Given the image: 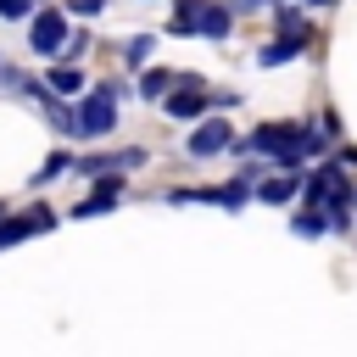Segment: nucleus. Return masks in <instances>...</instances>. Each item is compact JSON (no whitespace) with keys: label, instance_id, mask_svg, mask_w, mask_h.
I'll use <instances>...</instances> for the list:
<instances>
[{"label":"nucleus","instance_id":"obj_13","mask_svg":"<svg viewBox=\"0 0 357 357\" xmlns=\"http://www.w3.org/2000/svg\"><path fill=\"white\" fill-rule=\"evenodd\" d=\"M151 45H156V39H151V33H134V39H128V45H123V61H128V67H139V61H145V56H151Z\"/></svg>","mask_w":357,"mask_h":357},{"label":"nucleus","instance_id":"obj_14","mask_svg":"<svg viewBox=\"0 0 357 357\" xmlns=\"http://www.w3.org/2000/svg\"><path fill=\"white\" fill-rule=\"evenodd\" d=\"M139 95H145V100L167 95V73H162V67H156V73H145V78H139Z\"/></svg>","mask_w":357,"mask_h":357},{"label":"nucleus","instance_id":"obj_15","mask_svg":"<svg viewBox=\"0 0 357 357\" xmlns=\"http://www.w3.org/2000/svg\"><path fill=\"white\" fill-rule=\"evenodd\" d=\"M324 229H329L324 212H296V234H324Z\"/></svg>","mask_w":357,"mask_h":357},{"label":"nucleus","instance_id":"obj_16","mask_svg":"<svg viewBox=\"0 0 357 357\" xmlns=\"http://www.w3.org/2000/svg\"><path fill=\"white\" fill-rule=\"evenodd\" d=\"M84 50H89V33H67V45H61V56H67V61H78ZM67 61H61V67H67Z\"/></svg>","mask_w":357,"mask_h":357},{"label":"nucleus","instance_id":"obj_18","mask_svg":"<svg viewBox=\"0 0 357 357\" xmlns=\"http://www.w3.org/2000/svg\"><path fill=\"white\" fill-rule=\"evenodd\" d=\"M0 17H28V0H0Z\"/></svg>","mask_w":357,"mask_h":357},{"label":"nucleus","instance_id":"obj_4","mask_svg":"<svg viewBox=\"0 0 357 357\" xmlns=\"http://www.w3.org/2000/svg\"><path fill=\"white\" fill-rule=\"evenodd\" d=\"M229 145H234V128H229V123H218V117H212V123H201V128L190 134V156H218V151H229Z\"/></svg>","mask_w":357,"mask_h":357},{"label":"nucleus","instance_id":"obj_11","mask_svg":"<svg viewBox=\"0 0 357 357\" xmlns=\"http://www.w3.org/2000/svg\"><path fill=\"white\" fill-rule=\"evenodd\" d=\"M296 190H301V178H296V173H290V178H268V184H262V190H257V195H262V201H273V206H279V201H290V195H296Z\"/></svg>","mask_w":357,"mask_h":357},{"label":"nucleus","instance_id":"obj_21","mask_svg":"<svg viewBox=\"0 0 357 357\" xmlns=\"http://www.w3.org/2000/svg\"><path fill=\"white\" fill-rule=\"evenodd\" d=\"M312 6H329V0H312Z\"/></svg>","mask_w":357,"mask_h":357},{"label":"nucleus","instance_id":"obj_7","mask_svg":"<svg viewBox=\"0 0 357 357\" xmlns=\"http://www.w3.org/2000/svg\"><path fill=\"white\" fill-rule=\"evenodd\" d=\"M139 162H145L139 151H117V156H84L78 167L84 173H117V167H139Z\"/></svg>","mask_w":357,"mask_h":357},{"label":"nucleus","instance_id":"obj_12","mask_svg":"<svg viewBox=\"0 0 357 357\" xmlns=\"http://www.w3.org/2000/svg\"><path fill=\"white\" fill-rule=\"evenodd\" d=\"M195 22H201V0H178V11H173V33H195Z\"/></svg>","mask_w":357,"mask_h":357},{"label":"nucleus","instance_id":"obj_5","mask_svg":"<svg viewBox=\"0 0 357 357\" xmlns=\"http://www.w3.org/2000/svg\"><path fill=\"white\" fill-rule=\"evenodd\" d=\"M56 218L50 212H22V218H11L6 229H0V245H11V240H28V234H39V229H50Z\"/></svg>","mask_w":357,"mask_h":357},{"label":"nucleus","instance_id":"obj_8","mask_svg":"<svg viewBox=\"0 0 357 357\" xmlns=\"http://www.w3.org/2000/svg\"><path fill=\"white\" fill-rule=\"evenodd\" d=\"M301 50H307L301 39H273V45H262V50H257V61H262V67H279V61H296Z\"/></svg>","mask_w":357,"mask_h":357},{"label":"nucleus","instance_id":"obj_19","mask_svg":"<svg viewBox=\"0 0 357 357\" xmlns=\"http://www.w3.org/2000/svg\"><path fill=\"white\" fill-rule=\"evenodd\" d=\"M67 6H73V11H84V17H95V11H100V0H67Z\"/></svg>","mask_w":357,"mask_h":357},{"label":"nucleus","instance_id":"obj_20","mask_svg":"<svg viewBox=\"0 0 357 357\" xmlns=\"http://www.w3.org/2000/svg\"><path fill=\"white\" fill-rule=\"evenodd\" d=\"M257 6H268V0H234V11H257Z\"/></svg>","mask_w":357,"mask_h":357},{"label":"nucleus","instance_id":"obj_9","mask_svg":"<svg viewBox=\"0 0 357 357\" xmlns=\"http://www.w3.org/2000/svg\"><path fill=\"white\" fill-rule=\"evenodd\" d=\"M195 33H206V39H223V33H229V11L201 0V22H195Z\"/></svg>","mask_w":357,"mask_h":357},{"label":"nucleus","instance_id":"obj_2","mask_svg":"<svg viewBox=\"0 0 357 357\" xmlns=\"http://www.w3.org/2000/svg\"><path fill=\"white\" fill-rule=\"evenodd\" d=\"M117 84H100V89H89V100L78 106V134H112V123H117Z\"/></svg>","mask_w":357,"mask_h":357},{"label":"nucleus","instance_id":"obj_22","mask_svg":"<svg viewBox=\"0 0 357 357\" xmlns=\"http://www.w3.org/2000/svg\"><path fill=\"white\" fill-rule=\"evenodd\" d=\"M28 6H33V0H28Z\"/></svg>","mask_w":357,"mask_h":357},{"label":"nucleus","instance_id":"obj_10","mask_svg":"<svg viewBox=\"0 0 357 357\" xmlns=\"http://www.w3.org/2000/svg\"><path fill=\"white\" fill-rule=\"evenodd\" d=\"M45 84H50L56 95H78V89H84V73H78V67H50Z\"/></svg>","mask_w":357,"mask_h":357},{"label":"nucleus","instance_id":"obj_3","mask_svg":"<svg viewBox=\"0 0 357 357\" xmlns=\"http://www.w3.org/2000/svg\"><path fill=\"white\" fill-rule=\"evenodd\" d=\"M28 45H33L39 56H61V45H67V17H61V11H39L33 28H28Z\"/></svg>","mask_w":357,"mask_h":357},{"label":"nucleus","instance_id":"obj_17","mask_svg":"<svg viewBox=\"0 0 357 357\" xmlns=\"http://www.w3.org/2000/svg\"><path fill=\"white\" fill-rule=\"evenodd\" d=\"M61 167H67V156H50V162H45V167H39V173H33V184H50V178H56V173H61Z\"/></svg>","mask_w":357,"mask_h":357},{"label":"nucleus","instance_id":"obj_1","mask_svg":"<svg viewBox=\"0 0 357 357\" xmlns=\"http://www.w3.org/2000/svg\"><path fill=\"white\" fill-rule=\"evenodd\" d=\"M240 151H257V156H273V162L296 167L301 156L324 151V134H312V128H296V123H268V128H257V134H251Z\"/></svg>","mask_w":357,"mask_h":357},{"label":"nucleus","instance_id":"obj_6","mask_svg":"<svg viewBox=\"0 0 357 357\" xmlns=\"http://www.w3.org/2000/svg\"><path fill=\"white\" fill-rule=\"evenodd\" d=\"M206 106H212V95H206V89H184V95H167V112H173V117H201Z\"/></svg>","mask_w":357,"mask_h":357}]
</instances>
